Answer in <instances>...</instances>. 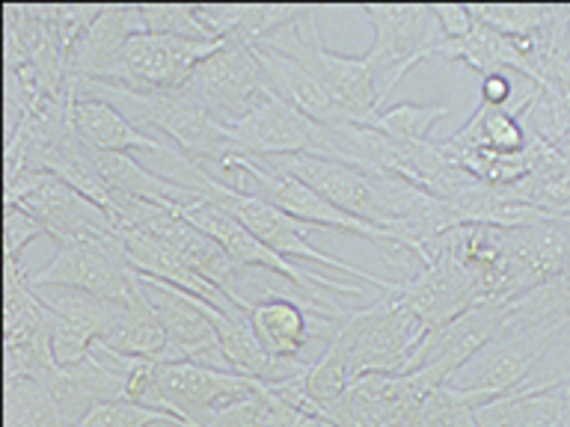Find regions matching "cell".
<instances>
[{
    "instance_id": "obj_1",
    "label": "cell",
    "mask_w": 570,
    "mask_h": 427,
    "mask_svg": "<svg viewBox=\"0 0 570 427\" xmlns=\"http://www.w3.org/2000/svg\"><path fill=\"white\" fill-rule=\"evenodd\" d=\"M321 12H324V7H306L292 24L279 27L267 39L249 44V48L274 51L303 66L354 122L368 125L374 116L381 113L383 105L372 66L365 57H342V53L324 48Z\"/></svg>"
},
{
    "instance_id": "obj_2",
    "label": "cell",
    "mask_w": 570,
    "mask_h": 427,
    "mask_svg": "<svg viewBox=\"0 0 570 427\" xmlns=\"http://www.w3.org/2000/svg\"><path fill=\"white\" fill-rule=\"evenodd\" d=\"M196 190L203 196H208L214 205H220L223 211H229L238 222H244L253 235H256L265 247H271L274 252H279L288 261H309V265L330 267V270H338V274L351 276L360 285H372L381 294H392L399 288V282H386L381 276L368 274L363 267L347 265L342 258L330 256L324 249H318L309 240L312 226L294 220L285 211L274 208L265 199H258L256 193H247V190H238V187L226 185L220 178H214L208 169L196 167Z\"/></svg>"
},
{
    "instance_id": "obj_3",
    "label": "cell",
    "mask_w": 570,
    "mask_h": 427,
    "mask_svg": "<svg viewBox=\"0 0 570 427\" xmlns=\"http://www.w3.org/2000/svg\"><path fill=\"white\" fill-rule=\"evenodd\" d=\"M428 329L419 324L390 294L365 309L345 311L336 324V336L327 347L347 363L356 380L368 374H404L410 354L425 338Z\"/></svg>"
},
{
    "instance_id": "obj_4",
    "label": "cell",
    "mask_w": 570,
    "mask_h": 427,
    "mask_svg": "<svg viewBox=\"0 0 570 427\" xmlns=\"http://www.w3.org/2000/svg\"><path fill=\"white\" fill-rule=\"evenodd\" d=\"M176 211L181 214L190 226H196V229L205 231L208 238L217 240L240 270H258V274L276 276V279H283L285 285H294V288H297L306 300L315 302V306L342 309L333 297H327V291L356 294V297L363 294V285L336 282V279H330V276L312 274V270H306L303 265H294V261L283 258L271 247H265L244 222L235 220L229 211H223L220 205H214L208 196H194L190 202L178 205Z\"/></svg>"
},
{
    "instance_id": "obj_5",
    "label": "cell",
    "mask_w": 570,
    "mask_h": 427,
    "mask_svg": "<svg viewBox=\"0 0 570 427\" xmlns=\"http://www.w3.org/2000/svg\"><path fill=\"white\" fill-rule=\"evenodd\" d=\"M372 24V44L365 60L372 66L381 101L428 57H436L445 42L428 3H363L360 7Z\"/></svg>"
},
{
    "instance_id": "obj_6",
    "label": "cell",
    "mask_w": 570,
    "mask_h": 427,
    "mask_svg": "<svg viewBox=\"0 0 570 427\" xmlns=\"http://www.w3.org/2000/svg\"><path fill=\"white\" fill-rule=\"evenodd\" d=\"M265 389V383L199 363H155L142 407L181 418L187 427Z\"/></svg>"
},
{
    "instance_id": "obj_7",
    "label": "cell",
    "mask_w": 570,
    "mask_h": 427,
    "mask_svg": "<svg viewBox=\"0 0 570 427\" xmlns=\"http://www.w3.org/2000/svg\"><path fill=\"white\" fill-rule=\"evenodd\" d=\"M232 176L249 178V181L256 185L253 193H256L258 199H265V202H271L274 208H279V211H285L288 217H294V220L306 222L312 229H333L345 231V235H356V238L368 240L372 247L381 249L390 261H395V256H392L395 249H399V252H407L392 231L381 229V226H372V222L356 220V217H351V214L345 211H338L336 205H330L327 199L315 193L312 187H306L303 181H297V178L292 176H283V172H276V169H267L265 163H258V160L235 155V158L226 163V169H223L220 181L235 185Z\"/></svg>"
},
{
    "instance_id": "obj_8",
    "label": "cell",
    "mask_w": 570,
    "mask_h": 427,
    "mask_svg": "<svg viewBox=\"0 0 570 427\" xmlns=\"http://www.w3.org/2000/svg\"><path fill=\"white\" fill-rule=\"evenodd\" d=\"M274 89L267 83L256 51L240 39H226L220 51L196 66L181 89L187 101H194L220 125H235L244 119Z\"/></svg>"
},
{
    "instance_id": "obj_9",
    "label": "cell",
    "mask_w": 570,
    "mask_h": 427,
    "mask_svg": "<svg viewBox=\"0 0 570 427\" xmlns=\"http://www.w3.org/2000/svg\"><path fill=\"white\" fill-rule=\"evenodd\" d=\"M36 288H71L101 300L128 302L137 294V270L116 235L75 238L57 244V256L33 274Z\"/></svg>"
},
{
    "instance_id": "obj_10",
    "label": "cell",
    "mask_w": 570,
    "mask_h": 427,
    "mask_svg": "<svg viewBox=\"0 0 570 427\" xmlns=\"http://www.w3.org/2000/svg\"><path fill=\"white\" fill-rule=\"evenodd\" d=\"M564 329L541 327L525 329V332L502 329L472 356L470 363L463 365L461 371L454 374L449 386L458 391H470L484 404L502 398L508 391H517L532 377L534 368L541 365L543 356L550 354V347L556 345V338Z\"/></svg>"
},
{
    "instance_id": "obj_11",
    "label": "cell",
    "mask_w": 570,
    "mask_h": 427,
    "mask_svg": "<svg viewBox=\"0 0 570 427\" xmlns=\"http://www.w3.org/2000/svg\"><path fill=\"white\" fill-rule=\"evenodd\" d=\"M3 202L21 205L27 214H33L42 222L48 238L57 244L75 238H101L116 235L110 214L92 199L66 185L53 172H24L12 185H7Z\"/></svg>"
},
{
    "instance_id": "obj_12",
    "label": "cell",
    "mask_w": 570,
    "mask_h": 427,
    "mask_svg": "<svg viewBox=\"0 0 570 427\" xmlns=\"http://www.w3.org/2000/svg\"><path fill=\"white\" fill-rule=\"evenodd\" d=\"M258 163H265L267 169H276L283 176L297 178L306 187H312L315 193L324 196L330 205H336L338 211L390 231V217H386L381 190H377V178L372 172H363V169L342 163V160L324 158V155H309V151L283 155V158H265L258 160Z\"/></svg>"
},
{
    "instance_id": "obj_13",
    "label": "cell",
    "mask_w": 570,
    "mask_h": 427,
    "mask_svg": "<svg viewBox=\"0 0 570 427\" xmlns=\"http://www.w3.org/2000/svg\"><path fill=\"white\" fill-rule=\"evenodd\" d=\"M508 320V302H481L475 309L463 311L461 318L445 324L440 329L425 332L416 350L410 354L404 374L425 371L436 386H449L454 374L488 345L490 338L499 336Z\"/></svg>"
},
{
    "instance_id": "obj_14",
    "label": "cell",
    "mask_w": 570,
    "mask_h": 427,
    "mask_svg": "<svg viewBox=\"0 0 570 427\" xmlns=\"http://www.w3.org/2000/svg\"><path fill=\"white\" fill-rule=\"evenodd\" d=\"M226 131H229L240 158L265 160L283 158V155H301V151L318 155L327 128L306 119L297 107H292L285 98L271 92L244 119H238L235 125H226Z\"/></svg>"
},
{
    "instance_id": "obj_15",
    "label": "cell",
    "mask_w": 570,
    "mask_h": 427,
    "mask_svg": "<svg viewBox=\"0 0 570 427\" xmlns=\"http://www.w3.org/2000/svg\"><path fill=\"white\" fill-rule=\"evenodd\" d=\"M140 285L151 311L158 315L160 327L169 338L167 363H199L212 365V368H229L223 359L217 329H214L212 318L205 315L208 302L194 297V294L178 291L173 285L146 279V276H140Z\"/></svg>"
},
{
    "instance_id": "obj_16",
    "label": "cell",
    "mask_w": 570,
    "mask_h": 427,
    "mask_svg": "<svg viewBox=\"0 0 570 427\" xmlns=\"http://www.w3.org/2000/svg\"><path fill=\"white\" fill-rule=\"evenodd\" d=\"M390 297L399 300L407 311H413L428 332L452 324L463 311L484 302L475 279L449 256L428 258V265H422V270L410 279L399 282Z\"/></svg>"
},
{
    "instance_id": "obj_17",
    "label": "cell",
    "mask_w": 570,
    "mask_h": 427,
    "mask_svg": "<svg viewBox=\"0 0 570 427\" xmlns=\"http://www.w3.org/2000/svg\"><path fill=\"white\" fill-rule=\"evenodd\" d=\"M223 42H187L173 36L140 33L122 48V83L140 92H181L199 62Z\"/></svg>"
},
{
    "instance_id": "obj_18",
    "label": "cell",
    "mask_w": 570,
    "mask_h": 427,
    "mask_svg": "<svg viewBox=\"0 0 570 427\" xmlns=\"http://www.w3.org/2000/svg\"><path fill=\"white\" fill-rule=\"evenodd\" d=\"M146 33L140 7H105L69 51V78L122 83V48Z\"/></svg>"
},
{
    "instance_id": "obj_19",
    "label": "cell",
    "mask_w": 570,
    "mask_h": 427,
    "mask_svg": "<svg viewBox=\"0 0 570 427\" xmlns=\"http://www.w3.org/2000/svg\"><path fill=\"white\" fill-rule=\"evenodd\" d=\"M69 128L78 140H83L89 149L110 151V155H131V151H149L160 158H185L173 146L155 140L146 131L116 110L107 101L98 98H83L69 105Z\"/></svg>"
},
{
    "instance_id": "obj_20",
    "label": "cell",
    "mask_w": 570,
    "mask_h": 427,
    "mask_svg": "<svg viewBox=\"0 0 570 427\" xmlns=\"http://www.w3.org/2000/svg\"><path fill=\"white\" fill-rule=\"evenodd\" d=\"M119 240H122L125 256H128L134 270L140 276H146V279H155V282L173 285L178 291L194 294V297L205 300L208 306H214V309L240 311L217 285H212L208 279H203V276L196 274V270H190L176 252H169L160 240H155L151 235H146V231L125 229L119 231Z\"/></svg>"
},
{
    "instance_id": "obj_21",
    "label": "cell",
    "mask_w": 570,
    "mask_h": 427,
    "mask_svg": "<svg viewBox=\"0 0 570 427\" xmlns=\"http://www.w3.org/2000/svg\"><path fill=\"white\" fill-rule=\"evenodd\" d=\"M479 427H568L570 383L564 386H520L475 409Z\"/></svg>"
},
{
    "instance_id": "obj_22",
    "label": "cell",
    "mask_w": 570,
    "mask_h": 427,
    "mask_svg": "<svg viewBox=\"0 0 570 427\" xmlns=\"http://www.w3.org/2000/svg\"><path fill=\"white\" fill-rule=\"evenodd\" d=\"M253 51H256L258 62H262V71H265L271 89H274L279 98H285L288 105L297 107L306 119L324 125V128H336V125L354 122V119L327 96V89L321 87L318 80L312 78L303 66H297L294 60L279 57V53L274 51H262V48H253Z\"/></svg>"
},
{
    "instance_id": "obj_23",
    "label": "cell",
    "mask_w": 570,
    "mask_h": 427,
    "mask_svg": "<svg viewBox=\"0 0 570 427\" xmlns=\"http://www.w3.org/2000/svg\"><path fill=\"white\" fill-rule=\"evenodd\" d=\"M436 57L463 62L466 69H472L475 75H481V78L497 75V71H511V75H520V78L538 83V75H534L532 60H529L523 42H520V39H511V36L497 33V30H490V27H484L481 21L466 39L440 44Z\"/></svg>"
},
{
    "instance_id": "obj_24",
    "label": "cell",
    "mask_w": 570,
    "mask_h": 427,
    "mask_svg": "<svg viewBox=\"0 0 570 427\" xmlns=\"http://www.w3.org/2000/svg\"><path fill=\"white\" fill-rule=\"evenodd\" d=\"M101 345L116 354L131 356V359H146V363H167L169 359V338L142 294L140 276H137V294L125 302L122 318Z\"/></svg>"
},
{
    "instance_id": "obj_25",
    "label": "cell",
    "mask_w": 570,
    "mask_h": 427,
    "mask_svg": "<svg viewBox=\"0 0 570 427\" xmlns=\"http://www.w3.org/2000/svg\"><path fill=\"white\" fill-rule=\"evenodd\" d=\"M454 146L463 149H488L499 151V155H520L529 146V133H525L523 122L508 110L499 107L481 105L475 107V113L470 116V122L463 125L461 131L449 137Z\"/></svg>"
},
{
    "instance_id": "obj_26",
    "label": "cell",
    "mask_w": 570,
    "mask_h": 427,
    "mask_svg": "<svg viewBox=\"0 0 570 427\" xmlns=\"http://www.w3.org/2000/svg\"><path fill=\"white\" fill-rule=\"evenodd\" d=\"M475 21L511 39L534 42L547 30L552 3H470Z\"/></svg>"
},
{
    "instance_id": "obj_27",
    "label": "cell",
    "mask_w": 570,
    "mask_h": 427,
    "mask_svg": "<svg viewBox=\"0 0 570 427\" xmlns=\"http://www.w3.org/2000/svg\"><path fill=\"white\" fill-rule=\"evenodd\" d=\"M7 427H66L51 391L39 380H7Z\"/></svg>"
},
{
    "instance_id": "obj_28",
    "label": "cell",
    "mask_w": 570,
    "mask_h": 427,
    "mask_svg": "<svg viewBox=\"0 0 570 427\" xmlns=\"http://www.w3.org/2000/svg\"><path fill=\"white\" fill-rule=\"evenodd\" d=\"M449 116L445 105H395L374 116L372 128L399 142H428L431 131Z\"/></svg>"
},
{
    "instance_id": "obj_29",
    "label": "cell",
    "mask_w": 570,
    "mask_h": 427,
    "mask_svg": "<svg viewBox=\"0 0 570 427\" xmlns=\"http://www.w3.org/2000/svg\"><path fill=\"white\" fill-rule=\"evenodd\" d=\"M356 377L351 374L347 363L338 354H333L330 347H324V354L309 363L306 374H303V389L309 395V400L315 407L321 409V416H324V409L330 404H336L338 398H345L347 389L354 386Z\"/></svg>"
},
{
    "instance_id": "obj_30",
    "label": "cell",
    "mask_w": 570,
    "mask_h": 427,
    "mask_svg": "<svg viewBox=\"0 0 570 427\" xmlns=\"http://www.w3.org/2000/svg\"><path fill=\"white\" fill-rule=\"evenodd\" d=\"M479 407H484V400L470 395V391L440 386L422 400L419 427H479V421H475Z\"/></svg>"
},
{
    "instance_id": "obj_31",
    "label": "cell",
    "mask_w": 570,
    "mask_h": 427,
    "mask_svg": "<svg viewBox=\"0 0 570 427\" xmlns=\"http://www.w3.org/2000/svg\"><path fill=\"white\" fill-rule=\"evenodd\" d=\"M140 16L146 33L173 36L187 42H217L196 16V7H187V3H151V7H140Z\"/></svg>"
},
{
    "instance_id": "obj_32",
    "label": "cell",
    "mask_w": 570,
    "mask_h": 427,
    "mask_svg": "<svg viewBox=\"0 0 570 427\" xmlns=\"http://www.w3.org/2000/svg\"><path fill=\"white\" fill-rule=\"evenodd\" d=\"M187 427L181 418L160 413V409L131 404V400H116V404H101L89 413L78 427Z\"/></svg>"
},
{
    "instance_id": "obj_33",
    "label": "cell",
    "mask_w": 570,
    "mask_h": 427,
    "mask_svg": "<svg viewBox=\"0 0 570 427\" xmlns=\"http://www.w3.org/2000/svg\"><path fill=\"white\" fill-rule=\"evenodd\" d=\"M39 238H48L42 222L21 205L3 202V261H24V249Z\"/></svg>"
},
{
    "instance_id": "obj_34",
    "label": "cell",
    "mask_w": 570,
    "mask_h": 427,
    "mask_svg": "<svg viewBox=\"0 0 570 427\" xmlns=\"http://www.w3.org/2000/svg\"><path fill=\"white\" fill-rule=\"evenodd\" d=\"M436 24L443 30L445 42H458V39H466V36L479 27L475 16H472L470 3H434L431 7Z\"/></svg>"
}]
</instances>
